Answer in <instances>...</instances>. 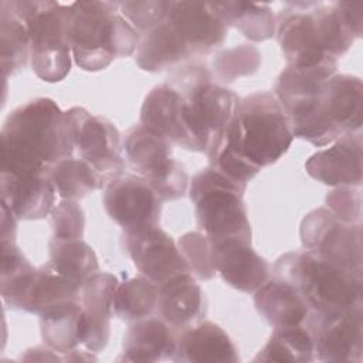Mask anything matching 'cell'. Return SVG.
I'll return each instance as SVG.
<instances>
[{"label": "cell", "instance_id": "obj_1", "mask_svg": "<svg viewBox=\"0 0 363 363\" xmlns=\"http://www.w3.org/2000/svg\"><path fill=\"white\" fill-rule=\"evenodd\" d=\"M292 140L279 101L274 92L261 91L240 101L234 118L206 155L208 166L247 186L262 167L278 162Z\"/></svg>", "mask_w": 363, "mask_h": 363}, {"label": "cell", "instance_id": "obj_2", "mask_svg": "<svg viewBox=\"0 0 363 363\" xmlns=\"http://www.w3.org/2000/svg\"><path fill=\"white\" fill-rule=\"evenodd\" d=\"M0 136L1 173L7 174L48 176L75 149L67 111L51 98H34L14 108Z\"/></svg>", "mask_w": 363, "mask_h": 363}, {"label": "cell", "instance_id": "obj_3", "mask_svg": "<svg viewBox=\"0 0 363 363\" xmlns=\"http://www.w3.org/2000/svg\"><path fill=\"white\" fill-rule=\"evenodd\" d=\"M67 40L75 64L95 72L132 55L140 34L119 13V3L91 0L67 4Z\"/></svg>", "mask_w": 363, "mask_h": 363}, {"label": "cell", "instance_id": "obj_4", "mask_svg": "<svg viewBox=\"0 0 363 363\" xmlns=\"http://www.w3.org/2000/svg\"><path fill=\"white\" fill-rule=\"evenodd\" d=\"M272 272L275 278L295 286L311 311L342 312L363 306L362 275L323 261L306 250L281 255Z\"/></svg>", "mask_w": 363, "mask_h": 363}, {"label": "cell", "instance_id": "obj_5", "mask_svg": "<svg viewBox=\"0 0 363 363\" xmlns=\"http://www.w3.org/2000/svg\"><path fill=\"white\" fill-rule=\"evenodd\" d=\"M1 4L27 27L34 74L45 82L62 81L72 58L67 40V4L50 0H3Z\"/></svg>", "mask_w": 363, "mask_h": 363}, {"label": "cell", "instance_id": "obj_6", "mask_svg": "<svg viewBox=\"0 0 363 363\" xmlns=\"http://www.w3.org/2000/svg\"><path fill=\"white\" fill-rule=\"evenodd\" d=\"M166 84L182 95L190 130L200 152L206 153L234 118L241 99L231 89L216 84L210 69L201 64L180 67Z\"/></svg>", "mask_w": 363, "mask_h": 363}, {"label": "cell", "instance_id": "obj_7", "mask_svg": "<svg viewBox=\"0 0 363 363\" xmlns=\"http://www.w3.org/2000/svg\"><path fill=\"white\" fill-rule=\"evenodd\" d=\"M245 184L208 166L196 173L189 186L196 223L210 240L241 238L251 242V224L244 204Z\"/></svg>", "mask_w": 363, "mask_h": 363}, {"label": "cell", "instance_id": "obj_8", "mask_svg": "<svg viewBox=\"0 0 363 363\" xmlns=\"http://www.w3.org/2000/svg\"><path fill=\"white\" fill-rule=\"evenodd\" d=\"M126 163L145 179L162 201L183 197L189 177L176 159L172 157V143L143 125L132 126L123 139Z\"/></svg>", "mask_w": 363, "mask_h": 363}, {"label": "cell", "instance_id": "obj_9", "mask_svg": "<svg viewBox=\"0 0 363 363\" xmlns=\"http://www.w3.org/2000/svg\"><path fill=\"white\" fill-rule=\"evenodd\" d=\"M301 241L323 261L362 275V224L345 223L326 207L315 208L301 223Z\"/></svg>", "mask_w": 363, "mask_h": 363}, {"label": "cell", "instance_id": "obj_10", "mask_svg": "<svg viewBox=\"0 0 363 363\" xmlns=\"http://www.w3.org/2000/svg\"><path fill=\"white\" fill-rule=\"evenodd\" d=\"M67 116L79 159L85 160L101 176L105 186L121 177L125 170V160L121 133L116 126L82 106L69 108Z\"/></svg>", "mask_w": 363, "mask_h": 363}, {"label": "cell", "instance_id": "obj_11", "mask_svg": "<svg viewBox=\"0 0 363 363\" xmlns=\"http://www.w3.org/2000/svg\"><path fill=\"white\" fill-rule=\"evenodd\" d=\"M302 325L312 337L315 359L320 362H362L363 306L342 312L309 311Z\"/></svg>", "mask_w": 363, "mask_h": 363}, {"label": "cell", "instance_id": "obj_12", "mask_svg": "<svg viewBox=\"0 0 363 363\" xmlns=\"http://www.w3.org/2000/svg\"><path fill=\"white\" fill-rule=\"evenodd\" d=\"M315 1L286 3L277 17V40L289 67L306 68L333 61L322 43Z\"/></svg>", "mask_w": 363, "mask_h": 363}, {"label": "cell", "instance_id": "obj_13", "mask_svg": "<svg viewBox=\"0 0 363 363\" xmlns=\"http://www.w3.org/2000/svg\"><path fill=\"white\" fill-rule=\"evenodd\" d=\"M104 207L123 233L157 227L162 200L140 176H121L105 186Z\"/></svg>", "mask_w": 363, "mask_h": 363}, {"label": "cell", "instance_id": "obj_14", "mask_svg": "<svg viewBox=\"0 0 363 363\" xmlns=\"http://www.w3.org/2000/svg\"><path fill=\"white\" fill-rule=\"evenodd\" d=\"M123 248L140 275L157 286L177 275L191 274L179 247L159 225L123 233Z\"/></svg>", "mask_w": 363, "mask_h": 363}, {"label": "cell", "instance_id": "obj_15", "mask_svg": "<svg viewBox=\"0 0 363 363\" xmlns=\"http://www.w3.org/2000/svg\"><path fill=\"white\" fill-rule=\"evenodd\" d=\"M166 20L183 37L193 55L216 51L228 33V26L211 1H169Z\"/></svg>", "mask_w": 363, "mask_h": 363}, {"label": "cell", "instance_id": "obj_16", "mask_svg": "<svg viewBox=\"0 0 363 363\" xmlns=\"http://www.w3.org/2000/svg\"><path fill=\"white\" fill-rule=\"evenodd\" d=\"M211 257L223 281L241 292H255L269 279V264L245 240H211Z\"/></svg>", "mask_w": 363, "mask_h": 363}, {"label": "cell", "instance_id": "obj_17", "mask_svg": "<svg viewBox=\"0 0 363 363\" xmlns=\"http://www.w3.org/2000/svg\"><path fill=\"white\" fill-rule=\"evenodd\" d=\"M119 281L113 274L96 272L81 288L82 318L79 345L92 353L105 349L109 340V320L113 313V296Z\"/></svg>", "mask_w": 363, "mask_h": 363}, {"label": "cell", "instance_id": "obj_18", "mask_svg": "<svg viewBox=\"0 0 363 363\" xmlns=\"http://www.w3.org/2000/svg\"><path fill=\"white\" fill-rule=\"evenodd\" d=\"M140 125L152 129L172 145L183 149L200 152V147L187 123L182 95L169 84L156 85L145 96L140 116Z\"/></svg>", "mask_w": 363, "mask_h": 363}, {"label": "cell", "instance_id": "obj_19", "mask_svg": "<svg viewBox=\"0 0 363 363\" xmlns=\"http://www.w3.org/2000/svg\"><path fill=\"white\" fill-rule=\"evenodd\" d=\"M333 145L318 150L305 163L306 173L332 187L360 186L363 142L362 132L345 133Z\"/></svg>", "mask_w": 363, "mask_h": 363}, {"label": "cell", "instance_id": "obj_20", "mask_svg": "<svg viewBox=\"0 0 363 363\" xmlns=\"http://www.w3.org/2000/svg\"><path fill=\"white\" fill-rule=\"evenodd\" d=\"M1 204L17 220H41L55 206V187L48 176L0 174Z\"/></svg>", "mask_w": 363, "mask_h": 363}, {"label": "cell", "instance_id": "obj_21", "mask_svg": "<svg viewBox=\"0 0 363 363\" xmlns=\"http://www.w3.org/2000/svg\"><path fill=\"white\" fill-rule=\"evenodd\" d=\"M157 288L156 312L169 326L184 330L201 322L206 315L204 294L191 274L177 275Z\"/></svg>", "mask_w": 363, "mask_h": 363}, {"label": "cell", "instance_id": "obj_22", "mask_svg": "<svg viewBox=\"0 0 363 363\" xmlns=\"http://www.w3.org/2000/svg\"><path fill=\"white\" fill-rule=\"evenodd\" d=\"M238 350L225 330L210 320H201L177 336L173 362L237 363Z\"/></svg>", "mask_w": 363, "mask_h": 363}, {"label": "cell", "instance_id": "obj_23", "mask_svg": "<svg viewBox=\"0 0 363 363\" xmlns=\"http://www.w3.org/2000/svg\"><path fill=\"white\" fill-rule=\"evenodd\" d=\"M177 336L173 328L159 316L132 322L122 345L121 362L152 363L173 360Z\"/></svg>", "mask_w": 363, "mask_h": 363}, {"label": "cell", "instance_id": "obj_24", "mask_svg": "<svg viewBox=\"0 0 363 363\" xmlns=\"http://www.w3.org/2000/svg\"><path fill=\"white\" fill-rule=\"evenodd\" d=\"M322 108L342 135L360 132L363 123L362 79L349 74L330 77L322 92Z\"/></svg>", "mask_w": 363, "mask_h": 363}, {"label": "cell", "instance_id": "obj_25", "mask_svg": "<svg viewBox=\"0 0 363 363\" xmlns=\"http://www.w3.org/2000/svg\"><path fill=\"white\" fill-rule=\"evenodd\" d=\"M191 55L193 52L183 37L164 18L140 35L135 60L140 69L160 72L177 67Z\"/></svg>", "mask_w": 363, "mask_h": 363}, {"label": "cell", "instance_id": "obj_26", "mask_svg": "<svg viewBox=\"0 0 363 363\" xmlns=\"http://www.w3.org/2000/svg\"><path fill=\"white\" fill-rule=\"evenodd\" d=\"M254 303L274 328L301 325L311 311L295 286L275 277L254 292Z\"/></svg>", "mask_w": 363, "mask_h": 363}, {"label": "cell", "instance_id": "obj_27", "mask_svg": "<svg viewBox=\"0 0 363 363\" xmlns=\"http://www.w3.org/2000/svg\"><path fill=\"white\" fill-rule=\"evenodd\" d=\"M82 311L79 299L62 301L47 308L40 315L41 337L45 346L62 354L79 346Z\"/></svg>", "mask_w": 363, "mask_h": 363}, {"label": "cell", "instance_id": "obj_28", "mask_svg": "<svg viewBox=\"0 0 363 363\" xmlns=\"http://www.w3.org/2000/svg\"><path fill=\"white\" fill-rule=\"evenodd\" d=\"M81 288L58 274L48 262L35 269L26 291L21 311L41 315L47 308L68 299H79Z\"/></svg>", "mask_w": 363, "mask_h": 363}, {"label": "cell", "instance_id": "obj_29", "mask_svg": "<svg viewBox=\"0 0 363 363\" xmlns=\"http://www.w3.org/2000/svg\"><path fill=\"white\" fill-rule=\"evenodd\" d=\"M213 4L227 26H233L251 41H265L277 31V17L268 4L252 1H216Z\"/></svg>", "mask_w": 363, "mask_h": 363}, {"label": "cell", "instance_id": "obj_30", "mask_svg": "<svg viewBox=\"0 0 363 363\" xmlns=\"http://www.w3.org/2000/svg\"><path fill=\"white\" fill-rule=\"evenodd\" d=\"M48 250L50 259L47 262L79 288H82L89 277L99 271L95 251L82 238L58 240L52 237L48 242Z\"/></svg>", "mask_w": 363, "mask_h": 363}, {"label": "cell", "instance_id": "obj_31", "mask_svg": "<svg viewBox=\"0 0 363 363\" xmlns=\"http://www.w3.org/2000/svg\"><path fill=\"white\" fill-rule=\"evenodd\" d=\"M313 359L315 350L312 337L301 323L274 328L269 340L254 357V362L306 363Z\"/></svg>", "mask_w": 363, "mask_h": 363}, {"label": "cell", "instance_id": "obj_32", "mask_svg": "<svg viewBox=\"0 0 363 363\" xmlns=\"http://www.w3.org/2000/svg\"><path fill=\"white\" fill-rule=\"evenodd\" d=\"M0 67L3 79L17 74L30 58V35L26 24L0 3Z\"/></svg>", "mask_w": 363, "mask_h": 363}, {"label": "cell", "instance_id": "obj_33", "mask_svg": "<svg viewBox=\"0 0 363 363\" xmlns=\"http://www.w3.org/2000/svg\"><path fill=\"white\" fill-rule=\"evenodd\" d=\"M48 179L54 184L57 194L67 200L78 201L89 193L105 187L101 176L79 157H67L58 162L48 173Z\"/></svg>", "mask_w": 363, "mask_h": 363}, {"label": "cell", "instance_id": "obj_34", "mask_svg": "<svg viewBox=\"0 0 363 363\" xmlns=\"http://www.w3.org/2000/svg\"><path fill=\"white\" fill-rule=\"evenodd\" d=\"M159 288L143 275L119 282L113 296V312L126 322L152 316L156 311Z\"/></svg>", "mask_w": 363, "mask_h": 363}, {"label": "cell", "instance_id": "obj_35", "mask_svg": "<svg viewBox=\"0 0 363 363\" xmlns=\"http://www.w3.org/2000/svg\"><path fill=\"white\" fill-rule=\"evenodd\" d=\"M1 250V298L10 308L20 309L37 268L28 262L16 241H3Z\"/></svg>", "mask_w": 363, "mask_h": 363}, {"label": "cell", "instance_id": "obj_36", "mask_svg": "<svg viewBox=\"0 0 363 363\" xmlns=\"http://www.w3.org/2000/svg\"><path fill=\"white\" fill-rule=\"evenodd\" d=\"M261 65V52L250 44H240L220 51L213 58V72L223 82H233L257 72Z\"/></svg>", "mask_w": 363, "mask_h": 363}, {"label": "cell", "instance_id": "obj_37", "mask_svg": "<svg viewBox=\"0 0 363 363\" xmlns=\"http://www.w3.org/2000/svg\"><path fill=\"white\" fill-rule=\"evenodd\" d=\"M194 278L207 281L217 272L213 265L211 240L201 231H190L180 237L177 244Z\"/></svg>", "mask_w": 363, "mask_h": 363}, {"label": "cell", "instance_id": "obj_38", "mask_svg": "<svg viewBox=\"0 0 363 363\" xmlns=\"http://www.w3.org/2000/svg\"><path fill=\"white\" fill-rule=\"evenodd\" d=\"M169 1L143 0V1H121L119 13L139 33L145 34L166 18Z\"/></svg>", "mask_w": 363, "mask_h": 363}, {"label": "cell", "instance_id": "obj_39", "mask_svg": "<svg viewBox=\"0 0 363 363\" xmlns=\"http://www.w3.org/2000/svg\"><path fill=\"white\" fill-rule=\"evenodd\" d=\"M52 237L58 240H79L84 235L85 217L77 200L62 199L51 211Z\"/></svg>", "mask_w": 363, "mask_h": 363}, {"label": "cell", "instance_id": "obj_40", "mask_svg": "<svg viewBox=\"0 0 363 363\" xmlns=\"http://www.w3.org/2000/svg\"><path fill=\"white\" fill-rule=\"evenodd\" d=\"M326 208L339 220L349 224H360L362 190L360 186H339L326 196Z\"/></svg>", "mask_w": 363, "mask_h": 363}, {"label": "cell", "instance_id": "obj_41", "mask_svg": "<svg viewBox=\"0 0 363 363\" xmlns=\"http://www.w3.org/2000/svg\"><path fill=\"white\" fill-rule=\"evenodd\" d=\"M17 217L1 204V241H16Z\"/></svg>", "mask_w": 363, "mask_h": 363}, {"label": "cell", "instance_id": "obj_42", "mask_svg": "<svg viewBox=\"0 0 363 363\" xmlns=\"http://www.w3.org/2000/svg\"><path fill=\"white\" fill-rule=\"evenodd\" d=\"M23 360H64L61 357H58L57 352L52 350L51 347H41V346H37L34 349H28L26 350V354L21 356Z\"/></svg>", "mask_w": 363, "mask_h": 363}]
</instances>
